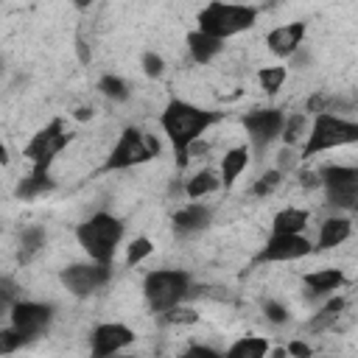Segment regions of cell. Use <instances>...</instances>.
Instances as JSON below:
<instances>
[{
  "label": "cell",
  "instance_id": "cell-1",
  "mask_svg": "<svg viewBox=\"0 0 358 358\" xmlns=\"http://www.w3.org/2000/svg\"><path fill=\"white\" fill-rule=\"evenodd\" d=\"M218 120H221L218 112L201 109V106H196V103H190V101H182V98H171V101L165 103V109L159 112V129H162V134L168 137V143H171V148H173V154H176L179 168L187 165V159H190V154H187L190 145H193L196 140H201V134H204L213 123H218Z\"/></svg>",
  "mask_w": 358,
  "mask_h": 358
},
{
  "label": "cell",
  "instance_id": "cell-2",
  "mask_svg": "<svg viewBox=\"0 0 358 358\" xmlns=\"http://www.w3.org/2000/svg\"><path fill=\"white\" fill-rule=\"evenodd\" d=\"M123 235H126L123 221L117 215L106 213V210L92 213L87 221H81L76 227L78 246L90 255V260H98V263H112L115 260V252H117Z\"/></svg>",
  "mask_w": 358,
  "mask_h": 358
},
{
  "label": "cell",
  "instance_id": "cell-3",
  "mask_svg": "<svg viewBox=\"0 0 358 358\" xmlns=\"http://www.w3.org/2000/svg\"><path fill=\"white\" fill-rule=\"evenodd\" d=\"M257 14L260 8L252 6V3H224V0H210L199 17H196V28L210 34V36H218V39H232L243 31H249L255 22H257Z\"/></svg>",
  "mask_w": 358,
  "mask_h": 358
},
{
  "label": "cell",
  "instance_id": "cell-4",
  "mask_svg": "<svg viewBox=\"0 0 358 358\" xmlns=\"http://www.w3.org/2000/svg\"><path fill=\"white\" fill-rule=\"evenodd\" d=\"M352 143H358V120H350V117H341L333 112H319V115H313V123L308 129V137H305L299 157L310 159L313 154L352 145Z\"/></svg>",
  "mask_w": 358,
  "mask_h": 358
},
{
  "label": "cell",
  "instance_id": "cell-5",
  "mask_svg": "<svg viewBox=\"0 0 358 358\" xmlns=\"http://www.w3.org/2000/svg\"><path fill=\"white\" fill-rule=\"evenodd\" d=\"M190 294H193V282L185 268H154L143 280V296L154 313H165L182 305Z\"/></svg>",
  "mask_w": 358,
  "mask_h": 358
},
{
  "label": "cell",
  "instance_id": "cell-6",
  "mask_svg": "<svg viewBox=\"0 0 358 358\" xmlns=\"http://www.w3.org/2000/svg\"><path fill=\"white\" fill-rule=\"evenodd\" d=\"M157 154H159L157 137L140 131L137 126H126L117 134V140H115V145L103 162V171H126V168H134V165L154 159Z\"/></svg>",
  "mask_w": 358,
  "mask_h": 358
},
{
  "label": "cell",
  "instance_id": "cell-7",
  "mask_svg": "<svg viewBox=\"0 0 358 358\" xmlns=\"http://www.w3.org/2000/svg\"><path fill=\"white\" fill-rule=\"evenodd\" d=\"M70 143V134L64 129V120L62 117H53L50 123H45L31 140L28 145L22 148V157L31 159V171H48L50 162L56 159V154Z\"/></svg>",
  "mask_w": 358,
  "mask_h": 358
},
{
  "label": "cell",
  "instance_id": "cell-8",
  "mask_svg": "<svg viewBox=\"0 0 358 358\" xmlns=\"http://www.w3.org/2000/svg\"><path fill=\"white\" fill-rule=\"evenodd\" d=\"M319 173L324 196L333 207L358 210V165H327Z\"/></svg>",
  "mask_w": 358,
  "mask_h": 358
},
{
  "label": "cell",
  "instance_id": "cell-9",
  "mask_svg": "<svg viewBox=\"0 0 358 358\" xmlns=\"http://www.w3.org/2000/svg\"><path fill=\"white\" fill-rule=\"evenodd\" d=\"M313 249V241H308L302 232H271L255 255V263H291L308 257Z\"/></svg>",
  "mask_w": 358,
  "mask_h": 358
},
{
  "label": "cell",
  "instance_id": "cell-10",
  "mask_svg": "<svg viewBox=\"0 0 358 358\" xmlns=\"http://www.w3.org/2000/svg\"><path fill=\"white\" fill-rule=\"evenodd\" d=\"M109 266H112V263H98V260L73 263V266H67V268L62 271V285H64L73 296L84 299V296L95 294L98 288H103V285L109 282V277H112V268H109Z\"/></svg>",
  "mask_w": 358,
  "mask_h": 358
},
{
  "label": "cell",
  "instance_id": "cell-11",
  "mask_svg": "<svg viewBox=\"0 0 358 358\" xmlns=\"http://www.w3.org/2000/svg\"><path fill=\"white\" fill-rule=\"evenodd\" d=\"M282 126H285V112L282 109H252L249 115H243V129L249 134V143L257 154H263L277 137H282Z\"/></svg>",
  "mask_w": 358,
  "mask_h": 358
},
{
  "label": "cell",
  "instance_id": "cell-12",
  "mask_svg": "<svg viewBox=\"0 0 358 358\" xmlns=\"http://www.w3.org/2000/svg\"><path fill=\"white\" fill-rule=\"evenodd\" d=\"M11 316V327H17L28 341L42 336L50 322H53V305L48 302H31V299H17L8 310Z\"/></svg>",
  "mask_w": 358,
  "mask_h": 358
},
{
  "label": "cell",
  "instance_id": "cell-13",
  "mask_svg": "<svg viewBox=\"0 0 358 358\" xmlns=\"http://www.w3.org/2000/svg\"><path fill=\"white\" fill-rule=\"evenodd\" d=\"M131 341H134V330L131 327H126L120 322H103L90 336V352L95 358H106V355H115V352L126 350Z\"/></svg>",
  "mask_w": 358,
  "mask_h": 358
},
{
  "label": "cell",
  "instance_id": "cell-14",
  "mask_svg": "<svg viewBox=\"0 0 358 358\" xmlns=\"http://www.w3.org/2000/svg\"><path fill=\"white\" fill-rule=\"evenodd\" d=\"M210 221H213V207L204 204V201H199V199H193L190 204L179 207V210L173 213V218H171L173 232H176L179 238H187V235H196V232L207 229Z\"/></svg>",
  "mask_w": 358,
  "mask_h": 358
},
{
  "label": "cell",
  "instance_id": "cell-15",
  "mask_svg": "<svg viewBox=\"0 0 358 358\" xmlns=\"http://www.w3.org/2000/svg\"><path fill=\"white\" fill-rule=\"evenodd\" d=\"M302 39H305V22H285V25H277L266 34L268 50L280 59H291L299 50Z\"/></svg>",
  "mask_w": 358,
  "mask_h": 358
},
{
  "label": "cell",
  "instance_id": "cell-16",
  "mask_svg": "<svg viewBox=\"0 0 358 358\" xmlns=\"http://www.w3.org/2000/svg\"><path fill=\"white\" fill-rule=\"evenodd\" d=\"M221 50H224V39L210 36V34H204L199 28L187 34V53H190V59L196 64H210Z\"/></svg>",
  "mask_w": 358,
  "mask_h": 358
},
{
  "label": "cell",
  "instance_id": "cell-17",
  "mask_svg": "<svg viewBox=\"0 0 358 358\" xmlns=\"http://www.w3.org/2000/svg\"><path fill=\"white\" fill-rule=\"evenodd\" d=\"M350 235H352V221L344 218V215H330V218H324L322 227H319L316 249H336V246H341Z\"/></svg>",
  "mask_w": 358,
  "mask_h": 358
},
{
  "label": "cell",
  "instance_id": "cell-18",
  "mask_svg": "<svg viewBox=\"0 0 358 358\" xmlns=\"http://www.w3.org/2000/svg\"><path fill=\"white\" fill-rule=\"evenodd\" d=\"M305 282V291L308 296H324V294H333L336 288H341L344 282V271L341 268H319V271H308L302 277Z\"/></svg>",
  "mask_w": 358,
  "mask_h": 358
},
{
  "label": "cell",
  "instance_id": "cell-19",
  "mask_svg": "<svg viewBox=\"0 0 358 358\" xmlns=\"http://www.w3.org/2000/svg\"><path fill=\"white\" fill-rule=\"evenodd\" d=\"M249 157H252V148L249 145H235V148L224 151V157H221V185L224 187L235 185V179L246 171Z\"/></svg>",
  "mask_w": 358,
  "mask_h": 358
},
{
  "label": "cell",
  "instance_id": "cell-20",
  "mask_svg": "<svg viewBox=\"0 0 358 358\" xmlns=\"http://www.w3.org/2000/svg\"><path fill=\"white\" fill-rule=\"evenodd\" d=\"M218 187H221V176H215L210 168H204V171H199V173H193V176L187 179L185 196H187V199H204V196L215 193Z\"/></svg>",
  "mask_w": 358,
  "mask_h": 358
},
{
  "label": "cell",
  "instance_id": "cell-21",
  "mask_svg": "<svg viewBox=\"0 0 358 358\" xmlns=\"http://www.w3.org/2000/svg\"><path fill=\"white\" fill-rule=\"evenodd\" d=\"M308 227V210L285 207L271 218V232H305Z\"/></svg>",
  "mask_w": 358,
  "mask_h": 358
},
{
  "label": "cell",
  "instance_id": "cell-22",
  "mask_svg": "<svg viewBox=\"0 0 358 358\" xmlns=\"http://www.w3.org/2000/svg\"><path fill=\"white\" fill-rule=\"evenodd\" d=\"M48 190H53V179L48 176V171H31L25 179H20L14 193H17V199H36Z\"/></svg>",
  "mask_w": 358,
  "mask_h": 358
},
{
  "label": "cell",
  "instance_id": "cell-23",
  "mask_svg": "<svg viewBox=\"0 0 358 358\" xmlns=\"http://www.w3.org/2000/svg\"><path fill=\"white\" fill-rule=\"evenodd\" d=\"M341 310H344V299H341V296H333V299H330L319 313H313V316L308 319V324H305V327H308L310 333L330 330V327L336 324V319H338V313H341Z\"/></svg>",
  "mask_w": 358,
  "mask_h": 358
},
{
  "label": "cell",
  "instance_id": "cell-24",
  "mask_svg": "<svg viewBox=\"0 0 358 358\" xmlns=\"http://www.w3.org/2000/svg\"><path fill=\"white\" fill-rule=\"evenodd\" d=\"M266 352H268V341L263 336H243L227 350L229 358H263Z\"/></svg>",
  "mask_w": 358,
  "mask_h": 358
},
{
  "label": "cell",
  "instance_id": "cell-25",
  "mask_svg": "<svg viewBox=\"0 0 358 358\" xmlns=\"http://www.w3.org/2000/svg\"><path fill=\"white\" fill-rule=\"evenodd\" d=\"M45 241H48V235H45L42 227H25L20 232V257H22V263H28L45 246Z\"/></svg>",
  "mask_w": 358,
  "mask_h": 358
},
{
  "label": "cell",
  "instance_id": "cell-26",
  "mask_svg": "<svg viewBox=\"0 0 358 358\" xmlns=\"http://www.w3.org/2000/svg\"><path fill=\"white\" fill-rule=\"evenodd\" d=\"M305 126H308V117H305L302 112H294V115H285V126H282V143H285V145H296L302 134L308 137V131H305Z\"/></svg>",
  "mask_w": 358,
  "mask_h": 358
},
{
  "label": "cell",
  "instance_id": "cell-27",
  "mask_svg": "<svg viewBox=\"0 0 358 358\" xmlns=\"http://www.w3.org/2000/svg\"><path fill=\"white\" fill-rule=\"evenodd\" d=\"M285 67H280V64H271V67H260V73H257V81H260V90H266L268 95L271 92H277L282 84H285Z\"/></svg>",
  "mask_w": 358,
  "mask_h": 358
},
{
  "label": "cell",
  "instance_id": "cell-28",
  "mask_svg": "<svg viewBox=\"0 0 358 358\" xmlns=\"http://www.w3.org/2000/svg\"><path fill=\"white\" fill-rule=\"evenodd\" d=\"M98 90H101V95H106V98H112V101H126V98H129V87H126V81H123L120 76H112V73L101 76Z\"/></svg>",
  "mask_w": 358,
  "mask_h": 358
},
{
  "label": "cell",
  "instance_id": "cell-29",
  "mask_svg": "<svg viewBox=\"0 0 358 358\" xmlns=\"http://www.w3.org/2000/svg\"><path fill=\"white\" fill-rule=\"evenodd\" d=\"M280 182H282V171H280V168H271V171L260 173V179H255V185H252V196L263 199V196L274 193V190L280 187Z\"/></svg>",
  "mask_w": 358,
  "mask_h": 358
},
{
  "label": "cell",
  "instance_id": "cell-30",
  "mask_svg": "<svg viewBox=\"0 0 358 358\" xmlns=\"http://www.w3.org/2000/svg\"><path fill=\"white\" fill-rule=\"evenodd\" d=\"M151 252H154V243H151L145 235L134 238V241L126 246V266H137V263H143Z\"/></svg>",
  "mask_w": 358,
  "mask_h": 358
},
{
  "label": "cell",
  "instance_id": "cell-31",
  "mask_svg": "<svg viewBox=\"0 0 358 358\" xmlns=\"http://www.w3.org/2000/svg\"><path fill=\"white\" fill-rule=\"evenodd\" d=\"M28 338L17 330V327H6V330H0V352L3 355H8V352H14L17 347H22Z\"/></svg>",
  "mask_w": 358,
  "mask_h": 358
},
{
  "label": "cell",
  "instance_id": "cell-32",
  "mask_svg": "<svg viewBox=\"0 0 358 358\" xmlns=\"http://www.w3.org/2000/svg\"><path fill=\"white\" fill-rule=\"evenodd\" d=\"M140 64H143V73H145L148 78H157V76H162V70H165V59H162L159 53H154V50H145L143 59H140Z\"/></svg>",
  "mask_w": 358,
  "mask_h": 358
},
{
  "label": "cell",
  "instance_id": "cell-33",
  "mask_svg": "<svg viewBox=\"0 0 358 358\" xmlns=\"http://www.w3.org/2000/svg\"><path fill=\"white\" fill-rule=\"evenodd\" d=\"M162 316H165V322H173V324H185V322H196V319H199V313H196L193 308H182V305L165 310Z\"/></svg>",
  "mask_w": 358,
  "mask_h": 358
},
{
  "label": "cell",
  "instance_id": "cell-34",
  "mask_svg": "<svg viewBox=\"0 0 358 358\" xmlns=\"http://www.w3.org/2000/svg\"><path fill=\"white\" fill-rule=\"evenodd\" d=\"M14 302H17V285L8 277H3L0 280V310H11Z\"/></svg>",
  "mask_w": 358,
  "mask_h": 358
},
{
  "label": "cell",
  "instance_id": "cell-35",
  "mask_svg": "<svg viewBox=\"0 0 358 358\" xmlns=\"http://www.w3.org/2000/svg\"><path fill=\"white\" fill-rule=\"evenodd\" d=\"M263 313H266V319L274 322V324H285V322H288V310H285L280 302H274V299H268V302L263 305Z\"/></svg>",
  "mask_w": 358,
  "mask_h": 358
},
{
  "label": "cell",
  "instance_id": "cell-36",
  "mask_svg": "<svg viewBox=\"0 0 358 358\" xmlns=\"http://www.w3.org/2000/svg\"><path fill=\"white\" fill-rule=\"evenodd\" d=\"M296 159H302V157H296V145H285L282 151H280V159H277V168L282 171V173H288L294 165H296Z\"/></svg>",
  "mask_w": 358,
  "mask_h": 358
},
{
  "label": "cell",
  "instance_id": "cell-37",
  "mask_svg": "<svg viewBox=\"0 0 358 358\" xmlns=\"http://www.w3.org/2000/svg\"><path fill=\"white\" fill-rule=\"evenodd\" d=\"M305 112H310V115L330 112V98H327V95H322V92L310 95V98H308V103H305Z\"/></svg>",
  "mask_w": 358,
  "mask_h": 358
},
{
  "label": "cell",
  "instance_id": "cell-38",
  "mask_svg": "<svg viewBox=\"0 0 358 358\" xmlns=\"http://www.w3.org/2000/svg\"><path fill=\"white\" fill-rule=\"evenodd\" d=\"M299 179H302V187H322V173L316 171H305L299 173Z\"/></svg>",
  "mask_w": 358,
  "mask_h": 358
},
{
  "label": "cell",
  "instance_id": "cell-39",
  "mask_svg": "<svg viewBox=\"0 0 358 358\" xmlns=\"http://www.w3.org/2000/svg\"><path fill=\"white\" fill-rule=\"evenodd\" d=\"M285 352H288V355H299V358H308V355H310L313 350H310L308 344H302V341H291Z\"/></svg>",
  "mask_w": 358,
  "mask_h": 358
},
{
  "label": "cell",
  "instance_id": "cell-40",
  "mask_svg": "<svg viewBox=\"0 0 358 358\" xmlns=\"http://www.w3.org/2000/svg\"><path fill=\"white\" fill-rule=\"evenodd\" d=\"M187 355H204V358H218L221 352H218V350H213V347L196 344V347H190V350H187Z\"/></svg>",
  "mask_w": 358,
  "mask_h": 358
},
{
  "label": "cell",
  "instance_id": "cell-41",
  "mask_svg": "<svg viewBox=\"0 0 358 358\" xmlns=\"http://www.w3.org/2000/svg\"><path fill=\"white\" fill-rule=\"evenodd\" d=\"M76 117H78V120H87V117H92V109H87V106H81V109L76 112Z\"/></svg>",
  "mask_w": 358,
  "mask_h": 358
}]
</instances>
